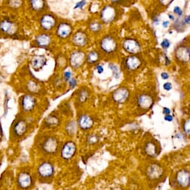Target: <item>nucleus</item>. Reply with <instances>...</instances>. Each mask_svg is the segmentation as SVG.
<instances>
[{
	"mask_svg": "<svg viewBox=\"0 0 190 190\" xmlns=\"http://www.w3.org/2000/svg\"><path fill=\"white\" fill-rule=\"evenodd\" d=\"M20 103L21 109L24 113H31L35 110L37 101L33 95L27 94L22 96Z\"/></svg>",
	"mask_w": 190,
	"mask_h": 190,
	"instance_id": "nucleus-9",
	"label": "nucleus"
},
{
	"mask_svg": "<svg viewBox=\"0 0 190 190\" xmlns=\"http://www.w3.org/2000/svg\"><path fill=\"white\" fill-rule=\"evenodd\" d=\"M94 120L90 115L87 114H82L79 116L77 119L78 127L82 131H87L92 128L94 126Z\"/></svg>",
	"mask_w": 190,
	"mask_h": 190,
	"instance_id": "nucleus-16",
	"label": "nucleus"
},
{
	"mask_svg": "<svg viewBox=\"0 0 190 190\" xmlns=\"http://www.w3.org/2000/svg\"><path fill=\"white\" fill-rule=\"evenodd\" d=\"M88 97H89V93H88V90L82 88L78 92L77 97H76V101H77L78 103L82 104L88 100Z\"/></svg>",
	"mask_w": 190,
	"mask_h": 190,
	"instance_id": "nucleus-29",
	"label": "nucleus"
},
{
	"mask_svg": "<svg viewBox=\"0 0 190 190\" xmlns=\"http://www.w3.org/2000/svg\"><path fill=\"white\" fill-rule=\"evenodd\" d=\"M100 59V54L96 50H92L89 52L86 56V62L88 64H97Z\"/></svg>",
	"mask_w": 190,
	"mask_h": 190,
	"instance_id": "nucleus-27",
	"label": "nucleus"
},
{
	"mask_svg": "<svg viewBox=\"0 0 190 190\" xmlns=\"http://www.w3.org/2000/svg\"><path fill=\"white\" fill-rule=\"evenodd\" d=\"M57 19L51 14H45L40 20V26L44 31H50L57 26Z\"/></svg>",
	"mask_w": 190,
	"mask_h": 190,
	"instance_id": "nucleus-10",
	"label": "nucleus"
},
{
	"mask_svg": "<svg viewBox=\"0 0 190 190\" xmlns=\"http://www.w3.org/2000/svg\"><path fill=\"white\" fill-rule=\"evenodd\" d=\"M110 1L112 2L113 3H121L122 0H110Z\"/></svg>",
	"mask_w": 190,
	"mask_h": 190,
	"instance_id": "nucleus-53",
	"label": "nucleus"
},
{
	"mask_svg": "<svg viewBox=\"0 0 190 190\" xmlns=\"http://www.w3.org/2000/svg\"><path fill=\"white\" fill-rule=\"evenodd\" d=\"M165 120L167 121L171 122L173 121V117L171 115H166L165 116Z\"/></svg>",
	"mask_w": 190,
	"mask_h": 190,
	"instance_id": "nucleus-48",
	"label": "nucleus"
},
{
	"mask_svg": "<svg viewBox=\"0 0 190 190\" xmlns=\"http://www.w3.org/2000/svg\"><path fill=\"white\" fill-rule=\"evenodd\" d=\"M174 1V0H159V3L162 5V6H165V7H168L169 5L171 4V2Z\"/></svg>",
	"mask_w": 190,
	"mask_h": 190,
	"instance_id": "nucleus-41",
	"label": "nucleus"
},
{
	"mask_svg": "<svg viewBox=\"0 0 190 190\" xmlns=\"http://www.w3.org/2000/svg\"><path fill=\"white\" fill-rule=\"evenodd\" d=\"M73 32V27L71 24L67 22H61L57 24L56 34L61 39H67L71 35Z\"/></svg>",
	"mask_w": 190,
	"mask_h": 190,
	"instance_id": "nucleus-12",
	"label": "nucleus"
},
{
	"mask_svg": "<svg viewBox=\"0 0 190 190\" xmlns=\"http://www.w3.org/2000/svg\"><path fill=\"white\" fill-rule=\"evenodd\" d=\"M137 103L139 108L144 110H147L152 107L153 104H154V100L151 95L143 94L139 95L137 100Z\"/></svg>",
	"mask_w": 190,
	"mask_h": 190,
	"instance_id": "nucleus-21",
	"label": "nucleus"
},
{
	"mask_svg": "<svg viewBox=\"0 0 190 190\" xmlns=\"http://www.w3.org/2000/svg\"><path fill=\"white\" fill-rule=\"evenodd\" d=\"M23 0H8V5L13 9L19 8L23 5Z\"/></svg>",
	"mask_w": 190,
	"mask_h": 190,
	"instance_id": "nucleus-32",
	"label": "nucleus"
},
{
	"mask_svg": "<svg viewBox=\"0 0 190 190\" xmlns=\"http://www.w3.org/2000/svg\"><path fill=\"white\" fill-rule=\"evenodd\" d=\"M28 89L32 93H36L39 90V85L34 81H30L28 85Z\"/></svg>",
	"mask_w": 190,
	"mask_h": 190,
	"instance_id": "nucleus-33",
	"label": "nucleus"
},
{
	"mask_svg": "<svg viewBox=\"0 0 190 190\" xmlns=\"http://www.w3.org/2000/svg\"><path fill=\"white\" fill-rule=\"evenodd\" d=\"M64 82H69L70 79L72 78V73L71 72L67 70V71H65L64 73Z\"/></svg>",
	"mask_w": 190,
	"mask_h": 190,
	"instance_id": "nucleus-38",
	"label": "nucleus"
},
{
	"mask_svg": "<svg viewBox=\"0 0 190 190\" xmlns=\"http://www.w3.org/2000/svg\"><path fill=\"white\" fill-rule=\"evenodd\" d=\"M123 49L125 52L130 54H137L141 51V45L136 40L133 38H128L124 41L122 44Z\"/></svg>",
	"mask_w": 190,
	"mask_h": 190,
	"instance_id": "nucleus-15",
	"label": "nucleus"
},
{
	"mask_svg": "<svg viewBox=\"0 0 190 190\" xmlns=\"http://www.w3.org/2000/svg\"><path fill=\"white\" fill-rule=\"evenodd\" d=\"M100 48L105 54H112L117 50L118 43L111 35H106L100 41Z\"/></svg>",
	"mask_w": 190,
	"mask_h": 190,
	"instance_id": "nucleus-7",
	"label": "nucleus"
},
{
	"mask_svg": "<svg viewBox=\"0 0 190 190\" xmlns=\"http://www.w3.org/2000/svg\"><path fill=\"white\" fill-rule=\"evenodd\" d=\"M145 152L150 157H155L157 155V147L152 142H148L145 146Z\"/></svg>",
	"mask_w": 190,
	"mask_h": 190,
	"instance_id": "nucleus-28",
	"label": "nucleus"
},
{
	"mask_svg": "<svg viewBox=\"0 0 190 190\" xmlns=\"http://www.w3.org/2000/svg\"><path fill=\"white\" fill-rule=\"evenodd\" d=\"M16 26L8 19H4L0 21V32L4 35H14L16 31Z\"/></svg>",
	"mask_w": 190,
	"mask_h": 190,
	"instance_id": "nucleus-18",
	"label": "nucleus"
},
{
	"mask_svg": "<svg viewBox=\"0 0 190 190\" xmlns=\"http://www.w3.org/2000/svg\"><path fill=\"white\" fill-rule=\"evenodd\" d=\"M86 61L85 53L81 50H74L72 52L69 58L70 66L73 69H79L83 65Z\"/></svg>",
	"mask_w": 190,
	"mask_h": 190,
	"instance_id": "nucleus-8",
	"label": "nucleus"
},
{
	"mask_svg": "<svg viewBox=\"0 0 190 190\" xmlns=\"http://www.w3.org/2000/svg\"><path fill=\"white\" fill-rule=\"evenodd\" d=\"M52 43V38L47 33H42L37 35L35 38V44L41 48H47Z\"/></svg>",
	"mask_w": 190,
	"mask_h": 190,
	"instance_id": "nucleus-23",
	"label": "nucleus"
},
{
	"mask_svg": "<svg viewBox=\"0 0 190 190\" xmlns=\"http://www.w3.org/2000/svg\"><path fill=\"white\" fill-rule=\"evenodd\" d=\"M168 25H169V21H167V20L163 21V22H162V27H163V28H165V29L168 28Z\"/></svg>",
	"mask_w": 190,
	"mask_h": 190,
	"instance_id": "nucleus-50",
	"label": "nucleus"
},
{
	"mask_svg": "<svg viewBox=\"0 0 190 190\" xmlns=\"http://www.w3.org/2000/svg\"><path fill=\"white\" fill-rule=\"evenodd\" d=\"M124 65L128 70L134 71L142 66V60L138 56H130L125 59Z\"/></svg>",
	"mask_w": 190,
	"mask_h": 190,
	"instance_id": "nucleus-19",
	"label": "nucleus"
},
{
	"mask_svg": "<svg viewBox=\"0 0 190 190\" xmlns=\"http://www.w3.org/2000/svg\"><path fill=\"white\" fill-rule=\"evenodd\" d=\"M103 25L98 21H92L88 24V29L93 33H98L102 30Z\"/></svg>",
	"mask_w": 190,
	"mask_h": 190,
	"instance_id": "nucleus-30",
	"label": "nucleus"
},
{
	"mask_svg": "<svg viewBox=\"0 0 190 190\" xmlns=\"http://www.w3.org/2000/svg\"><path fill=\"white\" fill-rule=\"evenodd\" d=\"M160 45L162 49H164V50H167V49L169 48L170 45H171V43H170L169 40L165 38V39H163V41L161 42Z\"/></svg>",
	"mask_w": 190,
	"mask_h": 190,
	"instance_id": "nucleus-37",
	"label": "nucleus"
},
{
	"mask_svg": "<svg viewBox=\"0 0 190 190\" xmlns=\"http://www.w3.org/2000/svg\"><path fill=\"white\" fill-rule=\"evenodd\" d=\"M86 4V2L85 0H82V1L79 2L76 4V6H75V8H82L84 7V5Z\"/></svg>",
	"mask_w": 190,
	"mask_h": 190,
	"instance_id": "nucleus-42",
	"label": "nucleus"
},
{
	"mask_svg": "<svg viewBox=\"0 0 190 190\" xmlns=\"http://www.w3.org/2000/svg\"><path fill=\"white\" fill-rule=\"evenodd\" d=\"M36 145L39 152L46 157L58 155L61 148L59 138L50 134H44L38 137Z\"/></svg>",
	"mask_w": 190,
	"mask_h": 190,
	"instance_id": "nucleus-1",
	"label": "nucleus"
},
{
	"mask_svg": "<svg viewBox=\"0 0 190 190\" xmlns=\"http://www.w3.org/2000/svg\"><path fill=\"white\" fill-rule=\"evenodd\" d=\"M29 124L23 117H17L11 127V139H21L28 132Z\"/></svg>",
	"mask_w": 190,
	"mask_h": 190,
	"instance_id": "nucleus-4",
	"label": "nucleus"
},
{
	"mask_svg": "<svg viewBox=\"0 0 190 190\" xmlns=\"http://www.w3.org/2000/svg\"><path fill=\"white\" fill-rule=\"evenodd\" d=\"M163 88L165 91H170L172 88V85H171V82H165L163 85Z\"/></svg>",
	"mask_w": 190,
	"mask_h": 190,
	"instance_id": "nucleus-43",
	"label": "nucleus"
},
{
	"mask_svg": "<svg viewBox=\"0 0 190 190\" xmlns=\"http://www.w3.org/2000/svg\"><path fill=\"white\" fill-rule=\"evenodd\" d=\"M16 183L19 190H31L35 183V177L29 170H22L17 175Z\"/></svg>",
	"mask_w": 190,
	"mask_h": 190,
	"instance_id": "nucleus-3",
	"label": "nucleus"
},
{
	"mask_svg": "<svg viewBox=\"0 0 190 190\" xmlns=\"http://www.w3.org/2000/svg\"><path fill=\"white\" fill-rule=\"evenodd\" d=\"M56 173V168L53 162L44 159L38 163L36 168V175L38 180L42 183H51Z\"/></svg>",
	"mask_w": 190,
	"mask_h": 190,
	"instance_id": "nucleus-2",
	"label": "nucleus"
},
{
	"mask_svg": "<svg viewBox=\"0 0 190 190\" xmlns=\"http://www.w3.org/2000/svg\"><path fill=\"white\" fill-rule=\"evenodd\" d=\"M168 17L170 18V20H175V19H174V17L173 16V15L170 14L168 15Z\"/></svg>",
	"mask_w": 190,
	"mask_h": 190,
	"instance_id": "nucleus-52",
	"label": "nucleus"
},
{
	"mask_svg": "<svg viewBox=\"0 0 190 190\" xmlns=\"http://www.w3.org/2000/svg\"><path fill=\"white\" fill-rule=\"evenodd\" d=\"M183 22L185 24H189L190 23V15H187V16L185 17L183 20Z\"/></svg>",
	"mask_w": 190,
	"mask_h": 190,
	"instance_id": "nucleus-46",
	"label": "nucleus"
},
{
	"mask_svg": "<svg viewBox=\"0 0 190 190\" xmlns=\"http://www.w3.org/2000/svg\"><path fill=\"white\" fill-rule=\"evenodd\" d=\"M174 57L178 62L187 63L190 61V49L187 46H179L174 51Z\"/></svg>",
	"mask_w": 190,
	"mask_h": 190,
	"instance_id": "nucleus-13",
	"label": "nucleus"
},
{
	"mask_svg": "<svg viewBox=\"0 0 190 190\" xmlns=\"http://www.w3.org/2000/svg\"><path fill=\"white\" fill-rule=\"evenodd\" d=\"M185 25H186V24L183 22V20H180L178 19L175 23H174V28L177 31H179V29H183V26H184Z\"/></svg>",
	"mask_w": 190,
	"mask_h": 190,
	"instance_id": "nucleus-36",
	"label": "nucleus"
},
{
	"mask_svg": "<svg viewBox=\"0 0 190 190\" xmlns=\"http://www.w3.org/2000/svg\"><path fill=\"white\" fill-rule=\"evenodd\" d=\"M61 123V119L59 115L54 112H51L47 116L43 122V127L45 129L53 130L57 128Z\"/></svg>",
	"mask_w": 190,
	"mask_h": 190,
	"instance_id": "nucleus-14",
	"label": "nucleus"
},
{
	"mask_svg": "<svg viewBox=\"0 0 190 190\" xmlns=\"http://www.w3.org/2000/svg\"><path fill=\"white\" fill-rule=\"evenodd\" d=\"M76 83H77V81L75 78H71V79L69 80V86H70V89H73L76 87Z\"/></svg>",
	"mask_w": 190,
	"mask_h": 190,
	"instance_id": "nucleus-40",
	"label": "nucleus"
},
{
	"mask_svg": "<svg viewBox=\"0 0 190 190\" xmlns=\"http://www.w3.org/2000/svg\"><path fill=\"white\" fill-rule=\"evenodd\" d=\"M47 59L45 56L38 55V56H34L32 59L31 65L35 71L38 72L43 69V67L47 64Z\"/></svg>",
	"mask_w": 190,
	"mask_h": 190,
	"instance_id": "nucleus-24",
	"label": "nucleus"
},
{
	"mask_svg": "<svg viewBox=\"0 0 190 190\" xmlns=\"http://www.w3.org/2000/svg\"><path fill=\"white\" fill-rule=\"evenodd\" d=\"M99 136L97 134H94V133H91V134L88 135L86 138V142L89 145H95V144H97L99 142Z\"/></svg>",
	"mask_w": 190,
	"mask_h": 190,
	"instance_id": "nucleus-31",
	"label": "nucleus"
},
{
	"mask_svg": "<svg viewBox=\"0 0 190 190\" xmlns=\"http://www.w3.org/2000/svg\"><path fill=\"white\" fill-rule=\"evenodd\" d=\"M64 190H71V189H64Z\"/></svg>",
	"mask_w": 190,
	"mask_h": 190,
	"instance_id": "nucleus-55",
	"label": "nucleus"
},
{
	"mask_svg": "<svg viewBox=\"0 0 190 190\" xmlns=\"http://www.w3.org/2000/svg\"><path fill=\"white\" fill-rule=\"evenodd\" d=\"M176 182L182 188L190 186V172L187 170H180L176 174Z\"/></svg>",
	"mask_w": 190,
	"mask_h": 190,
	"instance_id": "nucleus-17",
	"label": "nucleus"
},
{
	"mask_svg": "<svg viewBox=\"0 0 190 190\" xmlns=\"http://www.w3.org/2000/svg\"><path fill=\"white\" fill-rule=\"evenodd\" d=\"M161 77H162V79H168L169 78V75L167 72H162L161 73Z\"/></svg>",
	"mask_w": 190,
	"mask_h": 190,
	"instance_id": "nucleus-45",
	"label": "nucleus"
},
{
	"mask_svg": "<svg viewBox=\"0 0 190 190\" xmlns=\"http://www.w3.org/2000/svg\"><path fill=\"white\" fill-rule=\"evenodd\" d=\"M174 13L176 15H177L178 17H181L182 15H183V12L179 6H175V7L174 8Z\"/></svg>",
	"mask_w": 190,
	"mask_h": 190,
	"instance_id": "nucleus-39",
	"label": "nucleus"
},
{
	"mask_svg": "<svg viewBox=\"0 0 190 190\" xmlns=\"http://www.w3.org/2000/svg\"><path fill=\"white\" fill-rule=\"evenodd\" d=\"M78 125L77 123L74 120H70L66 122L64 124V132L68 136L73 137L76 133Z\"/></svg>",
	"mask_w": 190,
	"mask_h": 190,
	"instance_id": "nucleus-26",
	"label": "nucleus"
},
{
	"mask_svg": "<svg viewBox=\"0 0 190 190\" xmlns=\"http://www.w3.org/2000/svg\"><path fill=\"white\" fill-rule=\"evenodd\" d=\"M162 113H163L164 115H170V113H171V110H170V109L167 108V107H164L163 109H162Z\"/></svg>",
	"mask_w": 190,
	"mask_h": 190,
	"instance_id": "nucleus-47",
	"label": "nucleus"
},
{
	"mask_svg": "<svg viewBox=\"0 0 190 190\" xmlns=\"http://www.w3.org/2000/svg\"><path fill=\"white\" fill-rule=\"evenodd\" d=\"M29 2L30 8L35 12L42 11L47 6L46 0H29Z\"/></svg>",
	"mask_w": 190,
	"mask_h": 190,
	"instance_id": "nucleus-25",
	"label": "nucleus"
},
{
	"mask_svg": "<svg viewBox=\"0 0 190 190\" xmlns=\"http://www.w3.org/2000/svg\"><path fill=\"white\" fill-rule=\"evenodd\" d=\"M183 130L186 135H190V118L186 119L183 123Z\"/></svg>",
	"mask_w": 190,
	"mask_h": 190,
	"instance_id": "nucleus-34",
	"label": "nucleus"
},
{
	"mask_svg": "<svg viewBox=\"0 0 190 190\" xmlns=\"http://www.w3.org/2000/svg\"><path fill=\"white\" fill-rule=\"evenodd\" d=\"M3 138V133H2V127L0 126V142H2Z\"/></svg>",
	"mask_w": 190,
	"mask_h": 190,
	"instance_id": "nucleus-51",
	"label": "nucleus"
},
{
	"mask_svg": "<svg viewBox=\"0 0 190 190\" xmlns=\"http://www.w3.org/2000/svg\"><path fill=\"white\" fill-rule=\"evenodd\" d=\"M171 63V61H170L169 58L167 56H165V66H168Z\"/></svg>",
	"mask_w": 190,
	"mask_h": 190,
	"instance_id": "nucleus-49",
	"label": "nucleus"
},
{
	"mask_svg": "<svg viewBox=\"0 0 190 190\" xmlns=\"http://www.w3.org/2000/svg\"><path fill=\"white\" fill-rule=\"evenodd\" d=\"M112 190H123V189H121V188H115V189H113Z\"/></svg>",
	"mask_w": 190,
	"mask_h": 190,
	"instance_id": "nucleus-54",
	"label": "nucleus"
},
{
	"mask_svg": "<svg viewBox=\"0 0 190 190\" xmlns=\"http://www.w3.org/2000/svg\"><path fill=\"white\" fill-rule=\"evenodd\" d=\"M118 15V11L115 6L107 5L101 9L100 18L103 23L109 24L117 19Z\"/></svg>",
	"mask_w": 190,
	"mask_h": 190,
	"instance_id": "nucleus-6",
	"label": "nucleus"
},
{
	"mask_svg": "<svg viewBox=\"0 0 190 190\" xmlns=\"http://www.w3.org/2000/svg\"><path fill=\"white\" fill-rule=\"evenodd\" d=\"M0 156H1V155H0Z\"/></svg>",
	"mask_w": 190,
	"mask_h": 190,
	"instance_id": "nucleus-56",
	"label": "nucleus"
},
{
	"mask_svg": "<svg viewBox=\"0 0 190 190\" xmlns=\"http://www.w3.org/2000/svg\"><path fill=\"white\" fill-rule=\"evenodd\" d=\"M96 69H97V70L98 73H100V74H101V73H103L104 70H103V67L102 65H100V64H98V65H97Z\"/></svg>",
	"mask_w": 190,
	"mask_h": 190,
	"instance_id": "nucleus-44",
	"label": "nucleus"
},
{
	"mask_svg": "<svg viewBox=\"0 0 190 190\" xmlns=\"http://www.w3.org/2000/svg\"><path fill=\"white\" fill-rule=\"evenodd\" d=\"M77 152V146L73 141L68 140L61 145L59 154L64 161H69L72 159Z\"/></svg>",
	"mask_w": 190,
	"mask_h": 190,
	"instance_id": "nucleus-5",
	"label": "nucleus"
},
{
	"mask_svg": "<svg viewBox=\"0 0 190 190\" xmlns=\"http://www.w3.org/2000/svg\"><path fill=\"white\" fill-rule=\"evenodd\" d=\"M163 174V169L158 164H152L147 170V176L150 180H157Z\"/></svg>",
	"mask_w": 190,
	"mask_h": 190,
	"instance_id": "nucleus-22",
	"label": "nucleus"
},
{
	"mask_svg": "<svg viewBox=\"0 0 190 190\" xmlns=\"http://www.w3.org/2000/svg\"><path fill=\"white\" fill-rule=\"evenodd\" d=\"M110 69L112 70L113 75L115 78H118L120 76V70H119V67H118L115 64H110L109 65Z\"/></svg>",
	"mask_w": 190,
	"mask_h": 190,
	"instance_id": "nucleus-35",
	"label": "nucleus"
},
{
	"mask_svg": "<svg viewBox=\"0 0 190 190\" xmlns=\"http://www.w3.org/2000/svg\"><path fill=\"white\" fill-rule=\"evenodd\" d=\"M88 36L82 31H78L74 34L72 38L73 45L78 47H84L88 44Z\"/></svg>",
	"mask_w": 190,
	"mask_h": 190,
	"instance_id": "nucleus-20",
	"label": "nucleus"
},
{
	"mask_svg": "<svg viewBox=\"0 0 190 190\" xmlns=\"http://www.w3.org/2000/svg\"><path fill=\"white\" fill-rule=\"evenodd\" d=\"M130 91L126 87H120L113 91L112 94L113 101L118 104H123L128 100Z\"/></svg>",
	"mask_w": 190,
	"mask_h": 190,
	"instance_id": "nucleus-11",
	"label": "nucleus"
}]
</instances>
